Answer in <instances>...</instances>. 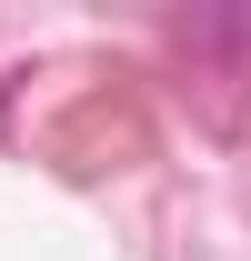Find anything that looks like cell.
I'll return each instance as SVG.
<instances>
[{
	"mask_svg": "<svg viewBox=\"0 0 251 261\" xmlns=\"http://www.w3.org/2000/svg\"><path fill=\"white\" fill-rule=\"evenodd\" d=\"M181 40L201 50V61H221L231 81H251V10H191Z\"/></svg>",
	"mask_w": 251,
	"mask_h": 261,
	"instance_id": "1",
	"label": "cell"
}]
</instances>
